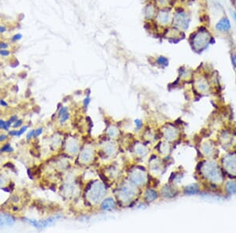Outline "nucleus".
<instances>
[{
  "instance_id": "nucleus-15",
  "label": "nucleus",
  "mask_w": 236,
  "mask_h": 233,
  "mask_svg": "<svg viewBox=\"0 0 236 233\" xmlns=\"http://www.w3.org/2000/svg\"><path fill=\"white\" fill-rule=\"evenodd\" d=\"M10 54V52L7 50H0V55L2 57H7Z\"/></svg>"
},
{
  "instance_id": "nucleus-11",
  "label": "nucleus",
  "mask_w": 236,
  "mask_h": 233,
  "mask_svg": "<svg viewBox=\"0 0 236 233\" xmlns=\"http://www.w3.org/2000/svg\"><path fill=\"white\" fill-rule=\"evenodd\" d=\"M227 190L230 193H236V183L235 182H229L227 185Z\"/></svg>"
},
{
  "instance_id": "nucleus-7",
  "label": "nucleus",
  "mask_w": 236,
  "mask_h": 233,
  "mask_svg": "<svg viewBox=\"0 0 236 233\" xmlns=\"http://www.w3.org/2000/svg\"><path fill=\"white\" fill-rule=\"evenodd\" d=\"M115 202L111 199H107L102 204V207L104 210H112V209L115 208Z\"/></svg>"
},
{
  "instance_id": "nucleus-18",
  "label": "nucleus",
  "mask_w": 236,
  "mask_h": 233,
  "mask_svg": "<svg viewBox=\"0 0 236 233\" xmlns=\"http://www.w3.org/2000/svg\"><path fill=\"white\" fill-rule=\"evenodd\" d=\"M28 127H23L22 128H21L19 131H17V137H20V136L22 134V133H25V131H26V130H27Z\"/></svg>"
},
{
  "instance_id": "nucleus-2",
  "label": "nucleus",
  "mask_w": 236,
  "mask_h": 233,
  "mask_svg": "<svg viewBox=\"0 0 236 233\" xmlns=\"http://www.w3.org/2000/svg\"><path fill=\"white\" fill-rule=\"evenodd\" d=\"M104 192V188L103 185L99 183H96L92 187L91 191V198L94 200H98L102 196Z\"/></svg>"
},
{
  "instance_id": "nucleus-22",
  "label": "nucleus",
  "mask_w": 236,
  "mask_h": 233,
  "mask_svg": "<svg viewBox=\"0 0 236 233\" xmlns=\"http://www.w3.org/2000/svg\"><path fill=\"white\" fill-rule=\"evenodd\" d=\"M4 167H9V168H12L13 170H15V167L14 165L13 164L12 162H7L6 165H4Z\"/></svg>"
},
{
  "instance_id": "nucleus-17",
  "label": "nucleus",
  "mask_w": 236,
  "mask_h": 233,
  "mask_svg": "<svg viewBox=\"0 0 236 233\" xmlns=\"http://www.w3.org/2000/svg\"><path fill=\"white\" fill-rule=\"evenodd\" d=\"M136 152L139 155H143L145 152H146V150L144 148H142V147H139L137 149H136Z\"/></svg>"
},
{
  "instance_id": "nucleus-28",
  "label": "nucleus",
  "mask_w": 236,
  "mask_h": 233,
  "mask_svg": "<svg viewBox=\"0 0 236 233\" xmlns=\"http://www.w3.org/2000/svg\"><path fill=\"white\" fill-rule=\"evenodd\" d=\"M9 133L12 136H17V131H10L9 132Z\"/></svg>"
},
{
  "instance_id": "nucleus-23",
  "label": "nucleus",
  "mask_w": 236,
  "mask_h": 233,
  "mask_svg": "<svg viewBox=\"0 0 236 233\" xmlns=\"http://www.w3.org/2000/svg\"><path fill=\"white\" fill-rule=\"evenodd\" d=\"M232 63H233V65H234V66L236 68V54L232 55Z\"/></svg>"
},
{
  "instance_id": "nucleus-4",
  "label": "nucleus",
  "mask_w": 236,
  "mask_h": 233,
  "mask_svg": "<svg viewBox=\"0 0 236 233\" xmlns=\"http://www.w3.org/2000/svg\"><path fill=\"white\" fill-rule=\"evenodd\" d=\"M15 219L11 215L0 214V228L11 226L14 224Z\"/></svg>"
},
{
  "instance_id": "nucleus-8",
  "label": "nucleus",
  "mask_w": 236,
  "mask_h": 233,
  "mask_svg": "<svg viewBox=\"0 0 236 233\" xmlns=\"http://www.w3.org/2000/svg\"><path fill=\"white\" fill-rule=\"evenodd\" d=\"M199 191V187L197 185H192L188 186L185 189V193L188 194V195H194V194L198 193Z\"/></svg>"
},
{
  "instance_id": "nucleus-29",
  "label": "nucleus",
  "mask_w": 236,
  "mask_h": 233,
  "mask_svg": "<svg viewBox=\"0 0 236 233\" xmlns=\"http://www.w3.org/2000/svg\"><path fill=\"white\" fill-rule=\"evenodd\" d=\"M232 17H233V18H234V21L236 24V12H235V11H232Z\"/></svg>"
},
{
  "instance_id": "nucleus-6",
  "label": "nucleus",
  "mask_w": 236,
  "mask_h": 233,
  "mask_svg": "<svg viewBox=\"0 0 236 233\" xmlns=\"http://www.w3.org/2000/svg\"><path fill=\"white\" fill-rule=\"evenodd\" d=\"M132 181H133V183H136L137 185H141V184L144 183L145 181V176L142 173L136 172V173H132V175L131 176Z\"/></svg>"
},
{
  "instance_id": "nucleus-9",
  "label": "nucleus",
  "mask_w": 236,
  "mask_h": 233,
  "mask_svg": "<svg viewBox=\"0 0 236 233\" xmlns=\"http://www.w3.org/2000/svg\"><path fill=\"white\" fill-rule=\"evenodd\" d=\"M81 159L84 162L90 161L91 159V152L89 150H84L81 154Z\"/></svg>"
},
{
  "instance_id": "nucleus-14",
  "label": "nucleus",
  "mask_w": 236,
  "mask_h": 233,
  "mask_svg": "<svg viewBox=\"0 0 236 233\" xmlns=\"http://www.w3.org/2000/svg\"><path fill=\"white\" fill-rule=\"evenodd\" d=\"M69 116V113L67 112H66L64 113V114L61 115V120H60L61 123H65V121L68 119Z\"/></svg>"
},
{
  "instance_id": "nucleus-32",
  "label": "nucleus",
  "mask_w": 236,
  "mask_h": 233,
  "mask_svg": "<svg viewBox=\"0 0 236 233\" xmlns=\"http://www.w3.org/2000/svg\"><path fill=\"white\" fill-rule=\"evenodd\" d=\"M2 185H3V182H2V181L1 179H0V186Z\"/></svg>"
},
{
  "instance_id": "nucleus-30",
  "label": "nucleus",
  "mask_w": 236,
  "mask_h": 233,
  "mask_svg": "<svg viewBox=\"0 0 236 233\" xmlns=\"http://www.w3.org/2000/svg\"><path fill=\"white\" fill-rule=\"evenodd\" d=\"M88 103H89V99H86L85 100V101H84V104H85V105H88Z\"/></svg>"
},
{
  "instance_id": "nucleus-19",
  "label": "nucleus",
  "mask_w": 236,
  "mask_h": 233,
  "mask_svg": "<svg viewBox=\"0 0 236 233\" xmlns=\"http://www.w3.org/2000/svg\"><path fill=\"white\" fill-rule=\"evenodd\" d=\"M6 31H7V28H6V26L3 25H0V35L5 33Z\"/></svg>"
},
{
  "instance_id": "nucleus-1",
  "label": "nucleus",
  "mask_w": 236,
  "mask_h": 233,
  "mask_svg": "<svg viewBox=\"0 0 236 233\" xmlns=\"http://www.w3.org/2000/svg\"><path fill=\"white\" fill-rule=\"evenodd\" d=\"M230 21L227 17H223L216 25V29L220 32H228L231 30Z\"/></svg>"
},
{
  "instance_id": "nucleus-26",
  "label": "nucleus",
  "mask_w": 236,
  "mask_h": 233,
  "mask_svg": "<svg viewBox=\"0 0 236 233\" xmlns=\"http://www.w3.org/2000/svg\"><path fill=\"white\" fill-rule=\"evenodd\" d=\"M21 124H22V120H18V121H17V123H15L14 125L13 126V127H14V128H17V127H20V126H21Z\"/></svg>"
},
{
  "instance_id": "nucleus-25",
  "label": "nucleus",
  "mask_w": 236,
  "mask_h": 233,
  "mask_svg": "<svg viewBox=\"0 0 236 233\" xmlns=\"http://www.w3.org/2000/svg\"><path fill=\"white\" fill-rule=\"evenodd\" d=\"M67 112V108H65V107H64V108H61V109L60 110V112H59V115H61L62 114H64L65 112Z\"/></svg>"
},
{
  "instance_id": "nucleus-20",
  "label": "nucleus",
  "mask_w": 236,
  "mask_h": 233,
  "mask_svg": "<svg viewBox=\"0 0 236 233\" xmlns=\"http://www.w3.org/2000/svg\"><path fill=\"white\" fill-rule=\"evenodd\" d=\"M42 132H43L42 128H40V129L36 130H35V133H34V137L36 138V137H38L39 135H40V134L42 133Z\"/></svg>"
},
{
  "instance_id": "nucleus-31",
  "label": "nucleus",
  "mask_w": 236,
  "mask_h": 233,
  "mask_svg": "<svg viewBox=\"0 0 236 233\" xmlns=\"http://www.w3.org/2000/svg\"><path fill=\"white\" fill-rule=\"evenodd\" d=\"M0 103H1V104H2V105H7L6 102H4L3 100H0Z\"/></svg>"
},
{
  "instance_id": "nucleus-16",
  "label": "nucleus",
  "mask_w": 236,
  "mask_h": 233,
  "mask_svg": "<svg viewBox=\"0 0 236 233\" xmlns=\"http://www.w3.org/2000/svg\"><path fill=\"white\" fill-rule=\"evenodd\" d=\"M9 48V43L5 42H0V50H7Z\"/></svg>"
},
{
  "instance_id": "nucleus-27",
  "label": "nucleus",
  "mask_w": 236,
  "mask_h": 233,
  "mask_svg": "<svg viewBox=\"0 0 236 233\" xmlns=\"http://www.w3.org/2000/svg\"><path fill=\"white\" fill-rule=\"evenodd\" d=\"M6 138H7L6 135H0V142L4 141L5 140H6Z\"/></svg>"
},
{
  "instance_id": "nucleus-21",
  "label": "nucleus",
  "mask_w": 236,
  "mask_h": 233,
  "mask_svg": "<svg viewBox=\"0 0 236 233\" xmlns=\"http://www.w3.org/2000/svg\"><path fill=\"white\" fill-rule=\"evenodd\" d=\"M135 122H136V127H137V129H140V128H141V127H142V121L139 120V119H136V120L135 121Z\"/></svg>"
},
{
  "instance_id": "nucleus-5",
  "label": "nucleus",
  "mask_w": 236,
  "mask_h": 233,
  "mask_svg": "<svg viewBox=\"0 0 236 233\" xmlns=\"http://www.w3.org/2000/svg\"><path fill=\"white\" fill-rule=\"evenodd\" d=\"M134 194H135V191L132 189V188L126 186V187L123 188V189L121 190V196L123 197L124 200H127L132 197Z\"/></svg>"
},
{
  "instance_id": "nucleus-13",
  "label": "nucleus",
  "mask_w": 236,
  "mask_h": 233,
  "mask_svg": "<svg viewBox=\"0 0 236 233\" xmlns=\"http://www.w3.org/2000/svg\"><path fill=\"white\" fill-rule=\"evenodd\" d=\"M13 148L10 147V144H5L3 147H2V148L1 149V152H13Z\"/></svg>"
},
{
  "instance_id": "nucleus-24",
  "label": "nucleus",
  "mask_w": 236,
  "mask_h": 233,
  "mask_svg": "<svg viewBox=\"0 0 236 233\" xmlns=\"http://www.w3.org/2000/svg\"><path fill=\"white\" fill-rule=\"evenodd\" d=\"M34 133H35V130H31V131L29 132V133H28L27 135V140H29L30 138L32 137V136H34Z\"/></svg>"
},
{
  "instance_id": "nucleus-10",
  "label": "nucleus",
  "mask_w": 236,
  "mask_h": 233,
  "mask_svg": "<svg viewBox=\"0 0 236 233\" xmlns=\"http://www.w3.org/2000/svg\"><path fill=\"white\" fill-rule=\"evenodd\" d=\"M157 198V193L153 190H148L146 192V199L147 200V201H153Z\"/></svg>"
},
{
  "instance_id": "nucleus-3",
  "label": "nucleus",
  "mask_w": 236,
  "mask_h": 233,
  "mask_svg": "<svg viewBox=\"0 0 236 233\" xmlns=\"http://www.w3.org/2000/svg\"><path fill=\"white\" fill-rule=\"evenodd\" d=\"M197 36H199L200 39H199L197 36H195L194 42H195V45H198L199 48L205 46V43H209V36H208L207 32H201V33L198 34Z\"/></svg>"
},
{
  "instance_id": "nucleus-12",
  "label": "nucleus",
  "mask_w": 236,
  "mask_h": 233,
  "mask_svg": "<svg viewBox=\"0 0 236 233\" xmlns=\"http://www.w3.org/2000/svg\"><path fill=\"white\" fill-rule=\"evenodd\" d=\"M11 123H12L10 122V120L7 121V122H4L3 120H0V129L8 130L9 127H10Z\"/></svg>"
}]
</instances>
